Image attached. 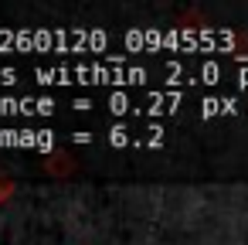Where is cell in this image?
<instances>
[{"instance_id":"obj_2","label":"cell","mask_w":248,"mask_h":245,"mask_svg":"<svg viewBox=\"0 0 248 245\" xmlns=\"http://www.w3.org/2000/svg\"><path fill=\"white\" fill-rule=\"evenodd\" d=\"M55 102L48 99H0V116H7V113H24V116H34V113H51Z\"/></svg>"},{"instance_id":"obj_4","label":"cell","mask_w":248,"mask_h":245,"mask_svg":"<svg viewBox=\"0 0 248 245\" xmlns=\"http://www.w3.org/2000/svg\"><path fill=\"white\" fill-rule=\"evenodd\" d=\"M204 116H214V113H234V99H204Z\"/></svg>"},{"instance_id":"obj_6","label":"cell","mask_w":248,"mask_h":245,"mask_svg":"<svg viewBox=\"0 0 248 245\" xmlns=\"http://www.w3.org/2000/svg\"><path fill=\"white\" fill-rule=\"evenodd\" d=\"M238 79H241V82H248V68H241V75H238Z\"/></svg>"},{"instance_id":"obj_5","label":"cell","mask_w":248,"mask_h":245,"mask_svg":"<svg viewBox=\"0 0 248 245\" xmlns=\"http://www.w3.org/2000/svg\"><path fill=\"white\" fill-rule=\"evenodd\" d=\"M14 79H17V72H14V68H0V82H4V85H11Z\"/></svg>"},{"instance_id":"obj_1","label":"cell","mask_w":248,"mask_h":245,"mask_svg":"<svg viewBox=\"0 0 248 245\" xmlns=\"http://www.w3.org/2000/svg\"><path fill=\"white\" fill-rule=\"evenodd\" d=\"M38 82L45 85H68V82H109V85H126V82H143V68H123V65H75V68H38Z\"/></svg>"},{"instance_id":"obj_3","label":"cell","mask_w":248,"mask_h":245,"mask_svg":"<svg viewBox=\"0 0 248 245\" xmlns=\"http://www.w3.org/2000/svg\"><path fill=\"white\" fill-rule=\"evenodd\" d=\"M51 133H34V130H4L0 143H28V147H51Z\"/></svg>"}]
</instances>
